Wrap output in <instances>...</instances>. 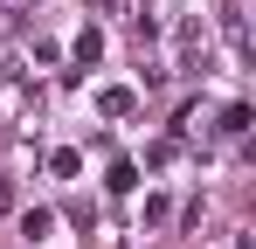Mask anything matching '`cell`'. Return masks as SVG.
<instances>
[{"instance_id": "6da1fadb", "label": "cell", "mask_w": 256, "mask_h": 249, "mask_svg": "<svg viewBox=\"0 0 256 249\" xmlns=\"http://www.w3.org/2000/svg\"><path fill=\"white\" fill-rule=\"evenodd\" d=\"M48 228H56L48 208H28V214H21V236H28V242H48Z\"/></svg>"}, {"instance_id": "7a4b0ae2", "label": "cell", "mask_w": 256, "mask_h": 249, "mask_svg": "<svg viewBox=\"0 0 256 249\" xmlns=\"http://www.w3.org/2000/svg\"><path fill=\"white\" fill-rule=\"evenodd\" d=\"M97 111H104V118H125V111H132V90H97Z\"/></svg>"}, {"instance_id": "3957f363", "label": "cell", "mask_w": 256, "mask_h": 249, "mask_svg": "<svg viewBox=\"0 0 256 249\" xmlns=\"http://www.w3.org/2000/svg\"><path fill=\"white\" fill-rule=\"evenodd\" d=\"M250 118H256L250 104H228V111H222V132H228V138H242V132H250Z\"/></svg>"}, {"instance_id": "277c9868", "label": "cell", "mask_w": 256, "mask_h": 249, "mask_svg": "<svg viewBox=\"0 0 256 249\" xmlns=\"http://www.w3.org/2000/svg\"><path fill=\"white\" fill-rule=\"evenodd\" d=\"M104 187H111V194H132V187H138V166H132V160H118V166H111V180H104Z\"/></svg>"}, {"instance_id": "5b68a950", "label": "cell", "mask_w": 256, "mask_h": 249, "mask_svg": "<svg viewBox=\"0 0 256 249\" xmlns=\"http://www.w3.org/2000/svg\"><path fill=\"white\" fill-rule=\"evenodd\" d=\"M48 173H62V180H70V173H84V152H70V146H62V152H48Z\"/></svg>"}, {"instance_id": "8992f818", "label": "cell", "mask_w": 256, "mask_h": 249, "mask_svg": "<svg viewBox=\"0 0 256 249\" xmlns=\"http://www.w3.org/2000/svg\"><path fill=\"white\" fill-rule=\"evenodd\" d=\"M97 56H104V35L84 28V35H76V62H97Z\"/></svg>"}, {"instance_id": "52a82bcc", "label": "cell", "mask_w": 256, "mask_h": 249, "mask_svg": "<svg viewBox=\"0 0 256 249\" xmlns=\"http://www.w3.org/2000/svg\"><path fill=\"white\" fill-rule=\"evenodd\" d=\"M7 208H14V187H7V180H0V214H7Z\"/></svg>"}, {"instance_id": "ba28073f", "label": "cell", "mask_w": 256, "mask_h": 249, "mask_svg": "<svg viewBox=\"0 0 256 249\" xmlns=\"http://www.w3.org/2000/svg\"><path fill=\"white\" fill-rule=\"evenodd\" d=\"M236 249H256V236H236Z\"/></svg>"}]
</instances>
